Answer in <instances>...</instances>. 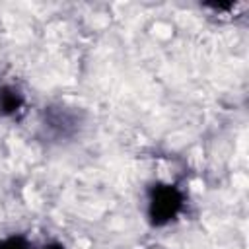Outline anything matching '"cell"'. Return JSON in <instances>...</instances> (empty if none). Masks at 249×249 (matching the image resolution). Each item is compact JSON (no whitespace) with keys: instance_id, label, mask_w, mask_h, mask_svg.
<instances>
[{"instance_id":"obj_1","label":"cell","mask_w":249,"mask_h":249,"mask_svg":"<svg viewBox=\"0 0 249 249\" xmlns=\"http://www.w3.org/2000/svg\"><path fill=\"white\" fill-rule=\"evenodd\" d=\"M183 204V195L173 185H156L150 193L148 216L154 226H163L173 220Z\"/></svg>"},{"instance_id":"obj_2","label":"cell","mask_w":249,"mask_h":249,"mask_svg":"<svg viewBox=\"0 0 249 249\" xmlns=\"http://www.w3.org/2000/svg\"><path fill=\"white\" fill-rule=\"evenodd\" d=\"M23 105V97L14 88H2L0 89V113L2 115H14Z\"/></svg>"},{"instance_id":"obj_3","label":"cell","mask_w":249,"mask_h":249,"mask_svg":"<svg viewBox=\"0 0 249 249\" xmlns=\"http://www.w3.org/2000/svg\"><path fill=\"white\" fill-rule=\"evenodd\" d=\"M0 249H31L29 241L21 235H14V237H8V239H2L0 241Z\"/></svg>"},{"instance_id":"obj_4","label":"cell","mask_w":249,"mask_h":249,"mask_svg":"<svg viewBox=\"0 0 249 249\" xmlns=\"http://www.w3.org/2000/svg\"><path fill=\"white\" fill-rule=\"evenodd\" d=\"M45 249H64V245H60V243H49V245H45Z\"/></svg>"}]
</instances>
